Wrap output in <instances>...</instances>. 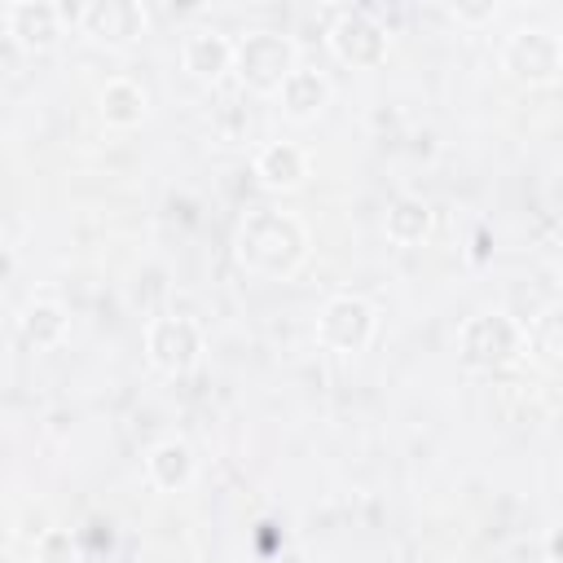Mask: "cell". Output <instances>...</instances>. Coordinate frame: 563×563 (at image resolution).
I'll use <instances>...</instances> for the list:
<instances>
[{"label": "cell", "instance_id": "1", "mask_svg": "<svg viewBox=\"0 0 563 563\" xmlns=\"http://www.w3.org/2000/svg\"><path fill=\"white\" fill-rule=\"evenodd\" d=\"M308 251H312V238L295 211L255 207L238 220L233 255L260 282H290L308 264Z\"/></svg>", "mask_w": 563, "mask_h": 563}, {"label": "cell", "instance_id": "16", "mask_svg": "<svg viewBox=\"0 0 563 563\" xmlns=\"http://www.w3.org/2000/svg\"><path fill=\"white\" fill-rule=\"evenodd\" d=\"M431 202L427 198H418V194H400L391 207H387V220H383V229H387V238L396 242V246H418V242H427L431 238Z\"/></svg>", "mask_w": 563, "mask_h": 563}, {"label": "cell", "instance_id": "15", "mask_svg": "<svg viewBox=\"0 0 563 563\" xmlns=\"http://www.w3.org/2000/svg\"><path fill=\"white\" fill-rule=\"evenodd\" d=\"M18 334L35 352H53L70 334V312L57 299H26L22 312H18Z\"/></svg>", "mask_w": 563, "mask_h": 563}, {"label": "cell", "instance_id": "5", "mask_svg": "<svg viewBox=\"0 0 563 563\" xmlns=\"http://www.w3.org/2000/svg\"><path fill=\"white\" fill-rule=\"evenodd\" d=\"M378 334V308L365 295H330L317 312V343L334 356H361Z\"/></svg>", "mask_w": 563, "mask_h": 563}, {"label": "cell", "instance_id": "13", "mask_svg": "<svg viewBox=\"0 0 563 563\" xmlns=\"http://www.w3.org/2000/svg\"><path fill=\"white\" fill-rule=\"evenodd\" d=\"M198 475V457L189 449V440L180 435H163L158 444H150L145 453V479L158 488V493H185Z\"/></svg>", "mask_w": 563, "mask_h": 563}, {"label": "cell", "instance_id": "3", "mask_svg": "<svg viewBox=\"0 0 563 563\" xmlns=\"http://www.w3.org/2000/svg\"><path fill=\"white\" fill-rule=\"evenodd\" d=\"M523 356V325L493 308V312H475L462 321L457 330V361L475 374H497L506 365H515Z\"/></svg>", "mask_w": 563, "mask_h": 563}, {"label": "cell", "instance_id": "9", "mask_svg": "<svg viewBox=\"0 0 563 563\" xmlns=\"http://www.w3.org/2000/svg\"><path fill=\"white\" fill-rule=\"evenodd\" d=\"M180 66H185V75L194 84L216 88V84H224L233 75V40L220 26L198 22V26H189L180 35Z\"/></svg>", "mask_w": 563, "mask_h": 563}, {"label": "cell", "instance_id": "12", "mask_svg": "<svg viewBox=\"0 0 563 563\" xmlns=\"http://www.w3.org/2000/svg\"><path fill=\"white\" fill-rule=\"evenodd\" d=\"M308 176H312V158L295 141H268L255 154V180L268 194H295V189L308 185Z\"/></svg>", "mask_w": 563, "mask_h": 563}, {"label": "cell", "instance_id": "19", "mask_svg": "<svg viewBox=\"0 0 563 563\" xmlns=\"http://www.w3.org/2000/svg\"><path fill=\"white\" fill-rule=\"evenodd\" d=\"M545 563H559V532H545Z\"/></svg>", "mask_w": 563, "mask_h": 563}, {"label": "cell", "instance_id": "8", "mask_svg": "<svg viewBox=\"0 0 563 563\" xmlns=\"http://www.w3.org/2000/svg\"><path fill=\"white\" fill-rule=\"evenodd\" d=\"M75 26L101 48H132L150 31V9L141 0H88Z\"/></svg>", "mask_w": 563, "mask_h": 563}, {"label": "cell", "instance_id": "6", "mask_svg": "<svg viewBox=\"0 0 563 563\" xmlns=\"http://www.w3.org/2000/svg\"><path fill=\"white\" fill-rule=\"evenodd\" d=\"M325 44L334 62L352 70H378L391 53V31L369 13V9H339L334 22L325 26Z\"/></svg>", "mask_w": 563, "mask_h": 563}, {"label": "cell", "instance_id": "7", "mask_svg": "<svg viewBox=\"0 0 563 563\" xmlns=\"http://www.w3.org/2000/svg\"><path fill=\"white\" fill-rule=\"evenodd\" d=\"M202 352H207V334L194 317H154L145 325V361L167 374V378H185L202 365Z\"/></svg>", "mask_w": 563, "mask_h": 563}, {"label": "cell", "instance_id": "10", "mask_svg": "<svg viewBox=\"0 0 563 563\" xmlns=\"http://www.w3.org/2000/svg\"><path fill=\"white\" fill-rule=\"evenodd\" d=\"M4 31L22 53H48L62 44L66 9L53 0H18L4 9Z\"/></svg>", "mask_w": 563, "mask_h": 563}, {"label": "cell", "instance_id": "4", "mask_svg": "<svg viewBox=\"0 0 563 563\" xmlns=\"http://www.w3.org/2000/svg\"><path fill=\"white\" fill-rule=\"evenodd\" d=\"M501 70L523 88H550L563 75V40L550 26H515L501 40Z\"/></svg>", "mask_w": 563, "mask_h": 563}, {"label": "cell", "instance_id": "17", "mask_svg": "<svg viewBox=\"0 0 563 563\" xmlns=\"http://www.w3.org/2000/svg\"><path fill=\"white\" fill-rule=\"evenodd\" d=\"M523 352H532L545 369H559V352H563V334H559V308L550 303L537 321L523 325Z\"/></svg>", "mask_w": 563, "mask_h": 563}, {"label": "cell", "instance_id": "2", "mask_svg": "<svg viewBox=\"0 0 563 563\" xmlns=\"http://www.w3.org/2000/svg\"><path fill=\"white\" fill-rule=\"evenodd\" d=\"M295 66H299V44L282 31L255 26L233 40V79L260 97H273Z\"/></svg>", "mask_w": 563, "mask_h": 563}, {"label": "cell", "instance_id": "14", "mask_svg": "<svg viewBox=\"0 0 563 563\" xmlns=\"http://www.w3.org/2000/svg\"><path fill=\"white\" fill-rule=\"evenodd\" d=\"M97 114H101L106 128H119V132L141 128L150 119V92H145V84H136L128 75L106 79L101 92H97Z\"/></svg>", "mask_w": 563, "mask_h": 563}, {"label": "cell", "instance_id": "11", "mask_svg": "<svg viewBox=\"0 0 563 563\" xmlns=\"http://www.w3.org/2000/svg\"><path fill=\"white\" fill-rule=\"evenodd\" d=\"M277 97V106H282V114L290 119V123H312L325 106H330V97H334V84H330V75L325 70H317V66H295L286 79H282V88L273 92Z\"/></svg>", "mask_w": 563, "mask_h": 563}, {"label": "cell", "instance_id": "18", "mask_svg": "<svg viewBox=\"0 0 563 563\" xmlns=\"http://www.w3.org/2000/svg\"><path fill=\"white\" fill-rule=\"evenodd\" d=\"M453 18H462V22H484V18H497V4H475V9H453Z\"/></svg>", "mask_w": 563, "mask_h": 563}]
</instances>
